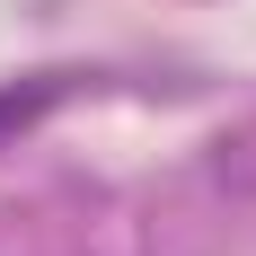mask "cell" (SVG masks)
<instances>
[{"instance_id": "obj_1", "label": "cell", "mask_w": 256, "mask_h": 256, "mask_svg": "<svg viewBox=\"0 0 256 256\" xmlns=\"http://www.w3.org/2000/svg\"><path fill=\"white\" fill-rule=\"evenodd\" d=\"M53 98H62V80H36L26 98H18V88H9V98H0V124H36V115H44Z\"/></svg>"}]
</instances>
